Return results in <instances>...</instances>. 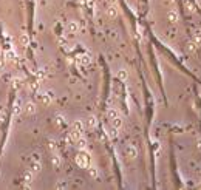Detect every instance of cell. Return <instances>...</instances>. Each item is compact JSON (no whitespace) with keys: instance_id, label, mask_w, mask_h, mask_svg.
Returning <instances> with one entry per match:
<instances>
[{"instance_id":"cell-9","label":"cell","mask_w":201,"mask_h":190,"mask_svg":"<svg viewBox=\"0 0 201 190\" xmlns=\"http://www.w3.org/2000/svg\"><path fill=\"white\" fill-rule=\"evenodd\" d=\"M51 164H53V167L56 168V170H59L60 166H62V161H60V158H59L57 155H54V156L51 158Z\"/></svg>"},{"instance_id":"cell-26","label":"cell","mask_w":201,"mask_h":190,"mask_svg":"<svg viewBox=\"0 0 201 190\" xmlns=\"http://www.w3.org/2000/svg\"><path fill=\"white\" fill-rule=\"evenodd\" d=\"M197 175H198V178H200V179H201V167H200V168H198V170H197Z\"/></svg>"},{"instance_id":"cell-21","label":"cell","mask_w":201,"mask_h":190,"mask_svg":"<svg viewBox=\"0 0 201 190\" xmlns=\"http://www.w3.org/2000/svg\"><path fill=\"white\" fill-rule=\"evenodd\" d=\"M56 124H57V125L63 124V116H56Z\"/></svg>"},{"instance_id":"cell-1","label":"cell","mask_w":201,"mask_h":190,"mask_svg":"<svg viewBox=\"0 0 201 190\" xmlns=\"http://www.w3.org/2000/svg\"><path fill=\"white\" fill-rule=\"evenodd\" d=\"M76 164L82 168H88L90 166V158L88 155H85V153H79V155L76 156Z\"/></svg>"},{"instance_id":"cell-19","label":"cell","mask_w":201,"mask_h":190,"mask_svg":"<svg viewBox=\"0 0 201 190\" xmlns=\"http://www.w3.org/2000/svg\"><path fill=\"white\" fill-rule=\"evenodd\" d=\"M40 99H42V102H43L45 105H48V104L51 102V97H50V94H42V96H40Z\"/></svg>"},{"instance_id":"cell-3","label":"cell","mask_w":201,"mask_h":190,"mask_svg":"<svg viewBox=\"0 0 201 190\" xmlns=\"http://www.w3.org/2000/svg\"><path fill=\"white\" fill-rule=\"evenodd\" d=\"M91 57H90V54H80V56H77V65L80 67H87L88 63H90Z\"/></svg>"},{"instance_id":"cell-17","label":"cell","mask_w":201,"mask_h":190,"mask_svg":"<svg viewBox=\"0 0 201 190\" xmlns=\"http://www.w3.org/2000/svg\"><path fill=\"white\" fill-rule=\"evenodd\" d=\"M88 170H90V176L91 178H98V168L95 166H88Z\"/></svg>"},{"instance_id":"cell-5","label":"cell","mask_w":201,"mask_h":190,"mask_svg":"<svg viewBox=\"0 0 201 190\" xmlns=\"http://www.w3.org/2000/svg\"><path fill=\"white\" fill-rule=\"evenodd\" d=\"M23 110H25V113H28V114H34L36 111H37V107H36L34 102H28L23 107Z\"/></svg>"},{"instance_id":"cell-20","label":"cell","mask_w":201,"mask_h":190,"mask_svg":"<svg viewBox=\"0 0 201 190\" xmlns=\"http://www.w3.org/2000/svg\"><path fill=\"white\" fill-rule=\"evenodd\" d=\"M40 162L37 161V162H34V164H33V173H36V171H40Z\"/></svg>"},{"instance_id":"cell-11","label":"cell","mask_w":201,"mask_h":190,"mask_svg":"<svg viewBox=\"0 0 201 190\" xmlns=\"http://www.w3.org/2000/svg\"><path fill=\"white\" fill-rule=\"evenodd\" d=\"M19 42H20V45H22V47H26V45L30 43L28 34H26V33H22V34L19 36Z\"/></svg>"},{"instance_id":"cell-24","label":"cell","mask_w":201,"mask_h":190,"mask_svg":"<svg viewBox=\"0 0 201 190\" xmlns=\"http://www.w3.org/2000/svg\"><path fill=\"white\" fill-rule=\"evenodd\" d=\"M107 3H108V5H116L118 0H107Z\"/></svg>"},{"instance_id":"cell-4","label":"cell","mask_w":201,"mask_h":190,"mask_svg":"<svg viewBox=\"0 0 201 190\" xmlns=\"http://www.w3.org/2000/svg\"><path fill=\"white\" fill-rule=\"evenodd\" d=\"M167 19L170 23H176L178 22V11L175 10V8H170V10L167 11Z\"/></svg>"},{"instance_id":"cell-22","label":"cell","mask_w":201,"mask_h":190,"mask_svg":"<svg viewBox=\"0 0 201 190\" xmlns=\"http://www.w3.org/2000/svg\"><path fill=\"white\" fill-rule=\"evenodd\" d=\"M48 147H50L51 150H56V142H54V141H50V142H48Z\"/></svg>"},{"instance_id":"cell-7","label":"cell","mask_w":201,"mask_h":190,"mask_svg":"<svg viewBox=\"0 0 201 190\" xmlns=\"http://www.w3.org/2000/svg\"><path fill=\"white\" fill-rule=\"evenodd\" d=\"M77 31H79V25H77V22L71 20V22L68 23V33H71V34H76Z\"/></svg>"},{"instance_id":"cell-25","label":"cell","mask_w":201,"mask_h":190,"mask_svg":"<svg viewBox=\"0 0 201 190\" xmlns=\"http://www.w3.org/2000/svg\"><path fill=\"white\" fill-rule=\"evenodd\" d=\"M197 147H198V150H201V139L197 141Z\"/></svg>"},{"instance_id":"cell-10","label":"cell","mask_w":201,"mask_h":190,"mask_svg":"<svg viewBox=\"0 0 201 190\" xmlns=\"http://www.w3.org/2000/svg\"><path fill=\"white\" fill-rule=\"evenodd\" d=\"M127 77H129V73H127V70L121 68V70H118V79L122 80V82H125Z\"/></svg>"},{"instance_id":"cell-8","label":"cell","mask_w":201,"mask_h":190,"mask_svg":"<svg viewBox=\"0 0 201 190\" xmlns=\"http://www.w3.org/2000/svg\"><path fill=\"white\" fill-rule=\"evenodd\" d=\"M85 125H87V128H95V127L98 125V119L95 116H90L87 119V122H85Z\"/></svg>"},{"instance_id":"cell-23","label":"cell","mask_w":201,"mask_h":190,"mask_svg":"<svg viewBox=\"0 0 201 190\" xmlns=\"http://www.w3.org/2000/svg\"><path fill=\"white\" fill-rule=\"evenodd\" d=\"M56 189H67V184L65 183H57L56 184Z\"/></svg>"},{"instance_id":"cell-15","label":"cell","mask_w":201,"mask_h":190,"mask_svg":"<svg viewBox=\"0 0 201 190\" xmlns=\"http://www.w3.org/2000/svg\"><path fill=\"white\" fill-rule=\"evenodd\" d=\"M76 142H77L76 145H77V148H79V150H84V148H87V141H85L84 138H79Z\"/></svg>"},{"instance_id":"cell-2","label":"cell","mask_w":201,"mask_h":190,"mask_svg":"<svg viewBox=\"0 0 201 190\" xmlns=\"http://www.w3.org/2000/svg\"><path fill=\"white\" fill-rule=\"evenodd\" d=\"M125 156L129 158V159H135L136 156H138V148H136L135 145H127L125 147Z\"/></svg>"},{"instance_id":"cell-16","label":"cell","mask_w":201,"mask_h":190,"mask_svg":"<svg viewBox=\"0 0 201 190\" xmlns=\"http://www.w3.org/2000/svg\"><path fill=\"white\" fill-rule=\"evenodd\" d=\"M23 179H25V183H26V187H30V184L33 183V173H30V171H26V173H25V176H23Z\"/></svg>"},{"instance_id":"cell-12","label":"cell","mask_w":201,"mask_h":190,"mask_svg":"<svg viewBox=\"0 0 201 190\" xmlns=\"http://www.w3.org/2000/svg\"><path fill=\"white\" fill-rule=\"evenodd\" d=\"M112 121V125L115 127V128H119V127L122 125V119H121V116L118 114V116H115L113 119H110Z\"/></svg>"},{"instance_id":"cell-13","label":"cell","mask_w":201,"mask_h":190,"mask_svg":"<svg viewBox=\"0 0 201 190\" xmlns=\"http://www.w3.org/2000/svg\"><path fill=\"white\" fill-rule=\"evenodd\" d=\"M23 110V107H22V102L20 101H16V105H14V116H19Z\"/></svg>"},{"instance_id":"cell-6","label":"cell","mask_w":201,"mask_h":190,"mask_svg":"<svg viewBox=\"0 0 201 190\" xmlns=\"http://www.w3.org/2000/svg\"><path fill=\"white\" fill-rule=\"evenodd\" d=\"M107 16L110 17V19H115V17L118 16V10H116V5H108V8L105 10Z\"/></svg>"},{"instance_id":"cell-18","label":"cell","mask_w":201,"mask_h":190,"mask_svg":"<svg viewBox=\"0 0 201 190\" xmlns=\"http://www.w3.org/2000/svg\"><path fill=\"white\" fill-rule=\"evenodd\" d=\"M197 48H198V47H197V45H195L194 42L187 43V51H189V53H195V51H197Z\"/></svg>"},{"instance_id":"cell-14","label":"cell","mask_w":201,"mask_h":190,"mask_svg":"<svg viewBox=\"0 0 201 190\" xmlns=\"http://www.w3.org/2000/svg\"><path fill=\"white\" fill-rule=\"evenodd\" d=\"M194 43L197 45V47L201 45V31H195L194 33Z\"/></svg>"}]
</instances>
